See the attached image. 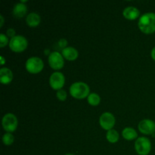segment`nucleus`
Instances as JSON below:
<instances>
[{"mask_svg": "<svg viewBox=\"0 0 155 155\" xmlns=\"http://www.w3.org/2000/svg\"><path fill=\"white\" fill-rule=\"evenodd\" d=\"M87 101L90 105L97 106L99 104L100 101H101V98H100L99 95H98L97 93L92 92L87 97Z\"/></svg>", "mask_w": 155, "mask_h": 155, "instance_id": "18", "label": "nucleus"}, {"mask_svg": "<svg viewBox=\"0 0 155 155\" xmlns=\"http://www.w3.org/2000/svg\"><path fill=\"white\" fill-rule=\"evenodd\" d=\"M58 45L60 48H61L62 49H64V48H65L67 46V45H68V41L66 40L65 39H61L58 42Z\"/></svg>", "mask_w": 155, "mask_h": 155, "instance_id": "23", "label": "nucleus"}, {"mask_svg": "<svg viewBox=\"0 0 155 155\" xmlns=\"http://www.w3.org/2000/svg\"><path fill=\"white\" fill-rule=\"evenodd\" d=\"M135 149L139 155H148L151 150V142L146 137H139L135 142Z\"/></svg>", "mask_w": 155, "mask_h": 155, "instance_id": "5", "label": "nucleus"}, {"mask_svg": "<svg viewBox=\"0 0 155 155\" xmlns=\"http://www.w3.org/2000/svg\"><path fill=\"white\" fill-rule=\"evenodd\" d=\"M120 138V135L118 133V132L117 130H108L107 132V134H106V139L110 143H116L118 142Z\"/></svg>", "mask_w": 155, "mask_h": 155, "instance_id": "17", "label": "nucleus"}, {"mask_svg": "<svg viewBox=\"0 0 155 155\" xmlns=\"http://www.w3.org/2000/svg\"><path fill=\"white\" fill-rule=\"evenodd\" d=\"M6 36L10 37L11 39L13 37H15L16 36V32H15V29L13 28H9L7 30V32H6Z\"/></svg>", "mask_w": 155, "mask_h": 155, "instance_id": "22", "label": "nucleus"}, {"mask_svg": "<svg viewBox=\"0 0 155 155\" xmlns=\"http://www.w3.org/2000/svg\"><path fill=\"white\" fill-rule=\"evenodd\" d=\"M2 127L7 133H12L15 131L18 125L17 117L12 113H8L4 115L2 120Z\"/></svg>", "mask_w": 155, "mask_h": 155, "instance_id": "6", "label": "nucleus"}, {"mask_svg": "<svg viewBox=\"0 0 155 155\" xmlns=\"http://www.w3.org/2000/svg\"><path fill=\"white\" fill-rule=\"evenodd\" d=\"M15 141V137H14L13 135L12 134V133H6L3 135L2 136V142L7 146L12 145Z\"/></svg>", "mask_w": 155, "mask_h": 155, "instance_id": "19", "label": "nucleus"}, {"mask_svg": "<svg viewBox=\"0 0 155 155\" xmlns=\"http://www.w3.org/2000/svg\"><path fill=\"white\" fill-rule=\"evenodd\" d=\"M64 58L63 57L62 54L57 51H54L51 52V54L48 55V61L49 64V66L54 70H60L61 69L64 64Z\"/></svg>", "mask_w": 155, "mask_h": 155, "instance_id": "7", "label": "nucleus"}, {"mask_svg": "<svg viewBox=\"0 0 155 155\" xmlns=\"http://www.w3.org/2000/svg\"><path fill=\"white\" fill-rule=\"evenodd\" d=\"M122 136L126 140L132 141L133 139H137L138 133L135 129L132 128V127H126L123 130Z\"/></svg>", "mask_w": 155, "mask_h": 155, "instance_id": "16", "label": "nucleus"}, {"mask_svg": "<svg viewBox=\"0 0 155 155\" xmlns=\"http://www.w3.org/2000/svg\"><path fill=\"white\" fill-rule=\"evenodd\" d=\"M61 54L63 57L68 61L76 60L79 56V52L77 48L72 46H68L62 49Z\"/></svg>", "mask_w": 155, "mask_h": 155, "instance_id": "12", "label": "nucleus"}, {"mask_svg": "<svg viewBox=\"0 0 155 155\" xmlns=\"http://www.w3.org/2000/svg\"><path fill=\"white\" fill-rule=\"evenodd\" d=\"M70 93L71 96L77 99H83L90 94L89 86L83 82H76L70 87Z\"/></svg>", "mask_w": 155, "mask_h": 155, "instance_id": "2", "label": "nucleus"}, {"mask_svg": "<svg viewBox=\"0 0 155 155\" xmlns=\"http://www.w3.org/2000/svg\"><path fill=\"white\" fill-rule=\"evenodd\" d=\"M0 58H1V62H0V63H1L2 65H4L5 63V61H6L5 58L3 56H1V57H0Z\"/></svg>", "mask_w": 155, "mask_h": 155, "instance_id": "26", "label": "nucleus"}, {"mask_svg": "<svg viewBox=\"0 0 155 155\" xmlns=\"http://www.w3.org/2000/svg\"><path fill=\"white\" fill-rule=\"evenodd\" d=\"M65 83V77L62 73L56 71L51 74L49 77V85L54 90L62 89Z\"/></svg>", "mask_w": 155, "mask_h": 155, "instance_id": "8", "label": "nucleus"}, {"mask_svg": "<svg viewBox=\"0 0 155 155\" xmlns=\"http://www.w3.org/2000/svg\"><path fill=\"white\" fill-rule=\"evenodd\" d=\"M9 48L15 52H21L27 48L28 42L22 35H16L9 41Z\"/></svg>", "mask_w": 155, "mask_h": 155, "instance_id": "3", "label": "nucleus"}, {"mask_svg": "<svg viewBox=\"0 0 155 155\" xmlns=\"http://www.w3.org/2000/svg\"><path fill=\"white\" fill-rule=\"evenodd\" d=\"M45 54H47V53H48V54H51V53H49V50H48V49H45Z\"/></svg>", "mask_w": 155, "mask_h": 155, "instance_id": "27", "label": "nucleus"}, {"mask_svg": "<svg viewBox=\"0 0 155 155\" xmlns=\"http://www.w3.org/2000/svg\"><path fill=\"white\" fill-rule=\"evenodd\" d=\"M116 119L113 114L110 112H104L100 116L99 124L101 128L105 130H110L114 127Z\"/></svg>", "mask_w": 155, "mask_h": 155, "instance_id": "9", "label": "nucleus"}, {"mask_svg": "<svg viewBox=\"0 0 155 155\" xmlns=\"http://www.w3.org/2000/svg\"><path fill=\"white\" fill-rule=\"evenodd\" d=\"M151 58H152L153 60L155 61V46L152 48V50H151Z\"/></svg>", "mask_w": 155, "mask_h": 155, "instance_id": "24", "label": "nucleus"}, {"mask_svg": "<svg viewBox=\"0 0 155 155\" xmlns=\"http://www.w3.org/2000/svg\"><path fill=\"white\" fill-rule=\"evenodd\" d=\"M9 44L8 38L4 33H1L0 34V47L1 48H4L5 46Z\"/></svg>", "mask_w": 155, "mask_h": 155, "instance_id": "21", "label": "nucleus"}, {"mask_svg": "<svg viewBox=\"0 0 155 155\" xmlns=\"http://www.w3.org/2000/svg\"><path fill=\"white\" fill-rule=\"evenodd\" d=\"M13 80V73L9 68H2L0 69V81L2 84H8Z\"/></svg>", "mask_w": 155, "mask_h": 155, "instance_id": "13", "label": "nucleus"}, {"mask_svg": "<svg viewBox=\"0 0 155 155\" xmlns=\"http://www.w3.org/2000/svg\"><path fill=\"white\" fill-rule=\"evenodd\" d=\"M0 27H2L3 26V24H4V18H3L2 15H0Z\"/></svg>", "mask_w": 155, "mask_h": 155, "instance_id": "25", "label": "nucleus"}, {"mask_svg": "<svg viewBox=\"0 0 155 155\" xmlns=\"http://www.w3.org/2000/svg\"><path fill=\"white\" fill-rule=\"evenodd\" d=\"M25 68L26 70L30 74H39L43 69L44 63L40 58L30 57L26 61Z\"/></svg>", "mask_w": 155, "mask_h": 155, "instance_id": "4", "label": "nucleus"}, {"mask_svg": "<svg viewBox=\"0 0 155 155\" xmlns=\"http://www.w3.org/2000/svg\"><path fill=\"white\" fill-rule=\"evenodd\" d=\"M56 96H57L58 99L60 100V101H65L67 99V97H68V94L67 92L64 89H60V90L57 91V93H56Z\"/></svg>", "mask_w": 155, "mask_h": 155, "instance_id": "20", "label": "nucleus"}, {"mask_svg": "<svg viewBox=\"0 0 155 155\" xmlns=\"http://www.w3.org/2000/svg\"><path fill=\"white\" fill-rule=\"evenodd\" d=\"M41 18L40 15L37 14L36 12H30L28 14L26 18V22L29 27H37L40 24Z\"/></svg>", "mask_w": 155, "mask_h": 155, "instance_id": "15", "label": "nucleus"}, {"mask_svg": "<svg viewBox=\"0 0 155 155\" xmlns=\"http://www.w3.org/2000/svg\"><path fill=\"white\" fill-rule=\"evenodd\" d=\"M27 13V7L24 3L18 2L15 5L12 10V14L15 17L18 18H21Z\"/></svg>", "mask_w": 155, "mask_h": 155, "instance_id": "14", "label": "nucleus"}, {"mask_svg": "<svg viewBox=\"0 0 155 155\" xmlns=\"http://www.w3.org/2000/svg\"><path fill=\"white\" fill-rule=\"evenodd\" d=\"M124 18L128 20H136L140 15V11L134 6H128L123 11Z\"/></svg>", "mask_w": 155, "mask_h": 155, "instance_id": "11", "label": "nucleus"}, {"mask_svg": "<svg viewBox=\"0 0 155 155\" xmlns=\"http://www.w3.org/2000/svg\"><path fill=\"white\" fill-rule=\"evenodd\" d=\"M64 155H74V154H64Z\"/></svg>", "mask_w": 155, "mask_h": 155, "instance_id": "28", "label": "nucleus"}, {"mask_svg": "<svg viewBox=\"0 0 155 155\" xmlns=\"http://www.w3.org/2000/svg\"><path fill=\"white\" fill-rule=\"evenodd\" d=\"M139 30L144 33L150 34L155 32V13L147 12L139 18L138 21Z\"/></svg>", "mask_w": 155, "mask_h": 155, "instance_id": "1", "label": "nucleus"}, {"mask_svg": "<svg viewBox=\"0 0 155 155\" xmlns=\"http://www.w3.org/2000/svg\"><path fill=\"white\" fill-rule=\"evenodd\" d=\"M139 131L145 135H153L155 133V122L152 120L144 119L139 122L138 125Z\"/></svg>", "mask_w": 155, "mask_h": 155, "instance_id": "10", "label": "nucleus"}]
</instances>
